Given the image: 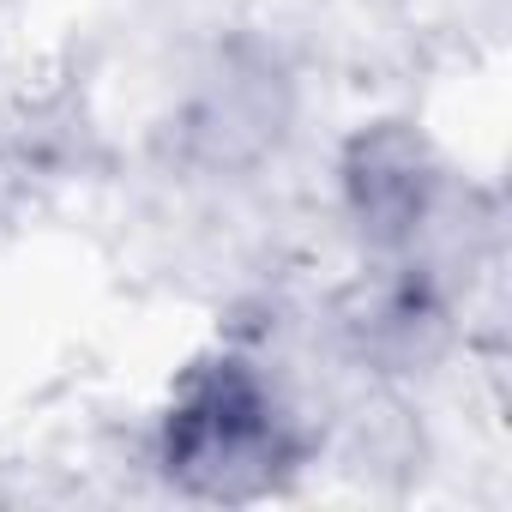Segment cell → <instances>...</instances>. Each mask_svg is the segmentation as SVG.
<instances>
[{"label": "cell", "instance_id": "cell-2", "mask_svg": "<svg viewBox=\"0 0 512 512\" xmlns=\"http://www.w3.org/2000/svg\"><path fill=\"white\" fill-rule=\"evenodd\" d=\"M338 199L356 235L386 260H416L446 217V169L410 121L362 127L338 157Z\"/></svg>", "mask_w": 512, "mask_h": 512}, {"label": "cell", "instance_id": "cell-1", "mask_svg": "<svg viewBox=\"0 0 512 512\" xmlns=\"http://www.w3.org/2000/svg\"><path fill=\"white\" fill-rule=\"evenodd\" d=\"M302 452L308 440L284 386L235 350L193 362L157 422V464L193 500H260L302 464Z\"/></svg>", "mask_w": 512, "mask_h": 512}]
</instances>
